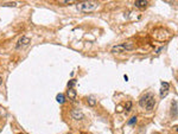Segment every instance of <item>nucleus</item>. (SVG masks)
Instances as JSON below:
<instances>
[{"label": "nucleus", "instance_id": "obj_1", "mask_svg": "<svg viewBox=\"0 0 178 134\" xmlns=\"http://www.w3.org/2000/svg\"><path fill=\"white\" fill-rule=\"evenodd\" d=\"M139 106L146 111H152L156 106V100H155V96L153 94L148 93V94H145L144 96L140 97L139 100Z\"/></svg>", "mask_w": 178, "mask_h": 134}, {"label": "nucleus", "instance_id": "obj_2", "mask_svg": "<svg viewBox=\"0 0 178 134\" xmlns=\"http://www.w3.org/2000/svg\"><path fill=\"white\" fill-rule=\"evenodd\" d=\"M96 7H98V4L93 1H83V2L76 4V8L80 12H93Z\"/></svg>", "mask_w": 178, "mask_h": 134}, {"label": "nucleus", "instance_id": "obj_3", "mask_svg": "<svg viewBox=\"0 0 178 134\" xmlns=\"http://www.w3.org/2000/svg\"><path fill=\"white\" fill-rule=\"evenodd\" d=\"M133 50V45L130 43H123V44H119V45H114L112 48V52L113 54H120L123 51H131Z\"/></svg>", "mask_w": 178, "mask_h": 134}, {"label": "nucleus", "instance_id": "obj_4", "mask_svg": "<svg viewBox=\"0 0 178 134\" xmlns=\"http://www.w3.org/2000/svg\"><path fill=\"white\" fill-rule=\"evenodd\" d=\"M169 90H170V83H169V82H164V81H161V87H160V92H159L160 97H161V98L165 97V96L167 95Z\"/></svg>", "mask_w": 178, "mask_h": 134}, {"label": "nucleus", "instance_id": "obj_5", "mask_svg": "<svg viewBox=\"0 0 178 134\" xmlns=\"http://www.w3.org/2000/svg\"><path fill=\"white\" fill-rule=\"evenodd\" d=\"M30 42H31V39L29 38V37H20V38L18 39L17 45H16V49H20L21 46L24 48V46L29 45V44H30Z\"/></svg>", "mask_w": 178, "mask_h": 134}, {"label": "nucleus", "instance_id": "obj_6", "mask_svg": "<svg viewBox=\"0 0 178 134\" xmlns=\"http://www.w3.org/2000/svg\"><path fill=\"white\" fill-rule=\"evenodd\" d=\"M70 115H71V117H73L74 120H82V119L84 117L83 113H82L80 109H73Z\"/></svg>", "mask_w": 178, "mask_h": 134}, {"label": "nucleus", "instance_id": "obj_7", "mask_svg": "<svg viewBox=\"0 0 178 134\" xmlns=\"http://www.w3.org/2000/svg\"><path fill=\"white\" fill-rule=\"evenodd\" d=\"M67 97L70 100V101H75L76 100V97H77V93H76V90L74 89V88H68V92H67Z\"/></svg>", "mask_w": 178, "mask_h": 134}, {"label": "nucleus", "instance_id": "obj_8", "mask_svg": "<svg viewBox=\"0 0 178 134\" xmlns=\"http://www.w3.org/2000/svg\"><path fill=\"white\" fill-rule=\"evenodd\" d=\"M134 5H136L138 8H140V10H144V8L148 5V2H147L146 0H137V1L134 2Z\"/></svg>", "mask_w": 178, "mask_h": 134}, {"label": "nucleus", "instance_id": "obj_9", "mask_svg": "<svg viewBox=\"0 0 178 134\" xmlns=\"http://www.w3.org/2000/svg\"><path fill=\"white\" fill-rule=\"evenodd\" d=\"M177 114V102L176 101H172V107H171V115L172 116H176Z\"/></svg>", "mask_w": 178, "mask_h": 134}, {"label": "nucleus", "instance_id": "obj_10", "mask_svg": "<svg viewBox=\"0 0 178 134\" xmlns=\"http://www.w3.org/2000/svg\"><path fill=\"white\" fill-rule=\"evenodd\" d=\"M56 100H57L58 103L63 104V103L65 102V95H64V94H58V95L56 96Z\"/></svg>", "mask_w": 178, "mask_h": 134}, {"label": "nucleus", "instance_id": "obj_11", "mask_svg": "<svg viewBox=\"0 0 178 134\" xmlns=\"http://www.w3.org/2000/svg\"><path fill=\"white\" fill-rule=\"evenodd\" d=\"M87 102L92 106V107H94L95 104H96V101H95V98H94V96H89L88 98H87Z\"/></svg>", "mask_w": 178, "mask_h": 134}, {"label": "nucleus", "instance_id": "obj_12", "mask_svg": "<svg viewBox=\"0 0 178 134\" xmlns=\"http://www.w3.org/2000/svg\"><path fill=\"white\" fill-rule=\"evenodd\" d=\"M125 109H126V113H128V112L132 109V102H131V101H128V102L126 103V107H125Z\"/></svg>", "mask_w": 178, "mask_h": 134}, {"label": "nucleus", "instance_id": "obj_13", "mask_svg": "<svg viewBox=\"0 0 178 134\" xmlns=\"http://www.w3.org/2000/svg\"><path fill=\"white\" fill-rule=\"evenodd\" d=\"M137 120H138V119H137V116H133V117H132V119H131V120L128 121V125L133 126L134 123H137Z\"/></svg>", "mask_w": 178, "mask_h": 134}, {"label": "nucleus", "instance_id": "obj_14", "mask_svg": "<svg viewBox=\"0 0 178 134\" xmlns=\"http://www.w3.org/2000/svg\"><path fill=\"white\" fill-rule=\"evenodd\" d=\"M75 84H76V79H71V81H69V83H68L69 89H70V88H74Z\"/></svg>", "mask_w": 178, "mask_h": 134}, {"label": "nucleus", "instance_id": "obj_15", "mask_svg": "<svg viewBox=\"0 0 178 134\" xmlns=\"http://www.w3.org/2000/svg\"><path fill=\"white\" fill-rule=\"evenodd\" d=\"M59 4L61 5H70V4H73V1L71 0H63V1H59Z\"/></svg>", "mask_w": 178, "mask_h": 134}, {"label": "nucleus", "instance_id": "obj_16", "mask_svg": "<svg viewBox=\"0 0 178 134\" xmlns=\"http://www.w3.org/2000/svg\"><path fill=\"white\" fill-rule=\"evenodd\" d=\"M16 5H17L16 2H10V4H4L2 6L4 7H12V6H16Z\"/></svg>", "mask_w": 178, "mask_h": 134}, {"label": "nucleus", "instance_id": "obj_17", "mask_svg": "<svg viewBox=\"0 0 178 134\" xmlns=\"http://www.w3.org/2000/svg\"><path fill=\"white\" fill-rule=\"evenodd\" d=\"M173 129H175V131H176V132H178V126H176V127H175V128H173Z\"/></svg>", "mask_w": 178, "mask_h": 134}, {"label": "nucleus", "instance_id": "obj_18", "mask_svg": "<svg viewBox=\"0 0 178 134\" xmlns=\"http://www.w3.org/2000/svg\"><path fill=\"white\" fill-rule=\"evenodd\" d=\"M1 83H2V77H0V86H1Z\"/></svg>", "mask_w": 178, "mask_h": 134}, {"label": "nucleus", "instance_id": "obj_19", "mask_svg": "<svg viewBox=\"0 0 178 134\" xmlns=\"http://www.w3.org/2000/svg\"><path fill=\"white\" fill-rule=\"evenodd\" d=\"M177 82H178V78H177Z\"/></svg>", "mask_w": 178, "mask_h": 134}, {"label": "nucleus", "instance_id": "obj_20", "mask_svg": "<svg viewBox=\"0 0 178 134\" xmlns=\"http://www.w3.org/2000/svg\"><path fill=\"white\" fill-rule=\"evenodd\" d=\"M0 131H1V129H0Z\"/></svg>", "mask_w": 178, "mask_h": 134}]
</instances>
